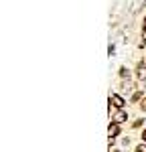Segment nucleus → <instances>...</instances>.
<instances>
[{"label": "nucleus", "instance_id": "nucleus-1", "mask_svg": "<svg viewBox=\"0 0 146 152\" xmlns=\"http://www.w3.org/2000/svg\"><path fill=\"white\" fill-rule=\"evenodd\" d=\"M110 105H114V107H118V110H122L124 107V99H122L120 95H110Z\"/></svg>", "mask_w": 146, "mask_h": 152}, {"label": "nucleus", "instance_id": "nucleus-2", "mask_svg": "<svg viewBox=\"0 0 146 152\" xmlns=\"http://www.w3.org/2000/svg\"><path fill=\"white\" fill-rule=\"evenodd\" d=\"M128 120V114L124 112V110H120L116 116H114V124H122V122H126Z\"/></svg>", "mask_w": 146, "mask_h": 152}, {"label": "nucleus", "instance_id": "nucleus-3", "mask_svg": "<svg viewBox=\"0 0 146 152\" xmlns=\"http://www.w3.org/2000/svg\"><path fill=\"white\" fill-rule=\"evenodd\" d=\"M108 134H110V138H112V140H114L116 136H120V128H118V124H110Z\"/></svg>", "mask_w": 146, "mask_h": 152}, {"label": "nucleus", "instance_id": "nucleus-4", "mask_svg": "<svg viewBox=\"0 0 146 152\" xmlns=\"http://www.w3.org/2000/svg\"><path fill=\"white\" fill-rule=\"evenodd\" d=\"M136 75H138V79L140 81H146V65H138V71H136Z\"/></svg>", "mask_w": 146, "mask_h": 152}, {"label": "nucleus", "instance_id": "nucleus-5", "mask_svg": "<svg viewBox=\"0 0 146 152\" xmlns=\"http://www.w3.org/2000/svg\"><path fill=\"white\" fill-rule=\"evenodd\" d=\"M142 95H144L142 91H136V94L132 95V102H138V99H142Z\"/></svg>", "mask_w": 146, "mask_h": 152}, {"label": "nucleus", "instance_id": "nucleus-6", "mask_svg": "<svg viewBox=\"0 0 146 152\" xmlns=\"http://www.w3.org/2000/svg\"><path fill=\"white\" fill-rule=\"evenodd\" d=\"M136 152H146V144H140V146L136 148Z\"/></svg>", "mask_w": 146, "mask_h": 152}, {"label": "nucleus", "instance_id": "nucleus-7", "mask_svg": "<svg viewBox=\"0 0 146 152\" xmlns=\"http://www.w3.org/2000/svg\"><path fill=\"white\" fill-rule=\"evenodd\" d=\"M120 75H122V77H126V75H128V69H126V67H122V69H120Z\"/></svg>", "mask_w": 146, "mask_h": 152}, {"label": "nucleus", "instance_id": "nucleus-8", "mask_svg": "<svg viewBox=\"0 0 146 152\" xmlns=\"http://www.w3.org/2000/svg\"><path fill=\"white\" fill-rule=\"evenodd\" d=\"M140 107H142V110L146 112V97H142V102H140Z\"/></svg>", "mask_w": 146, "mask_h": 152}, {"label": "nucleus", "instance_id": "nucleus-9", "mask_svg": "<svg viewBox=\"0 0 146 152\" xmlns=\"http://www.w3.org/2000/svg\"><path fill=\"white\" fill-rule=\"evenodd\" d=\"M142 140L146 142V130H144V132H142Z\"/></svg>", "mask_w": 146, "mask_h": 152}, {"label": "nucleus", "instance_id": "nucleus-10", "mask_svg": "<svg viewBox=\"0 0 146 152\" xmlns=\"http://www.w3.org/2000/svg\"><path fill=\"white\" fill-rule=\"evenodd\" d=\"M142 28H144V31H146V18H144V24H142Z\"/></svg>", "mask_w": 146, "mask_h": 152}, {"label": "nucleus", "instance_id": "nucleus-11", "mask_svg": "<svg viewBox=\"0 0 146 152\" xmlns=\"http://www.w3.org/2000/svg\"><path fill=\"white\" fill-rule=\"evenodd\" d=\"M114 152H118V150H114Z\"/></svg>", "mask_w": 146, "mask_h": 152}]
</instances>
